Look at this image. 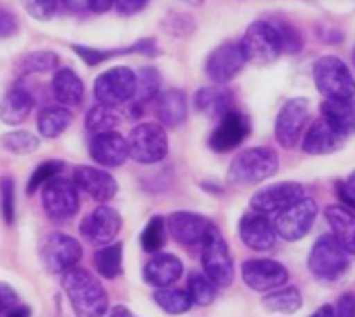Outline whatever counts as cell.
<instances>
[{
	"label": "cell",
	"mask_w": 355,
	"mask_h": 317,
	"mask_svg": "<svg viewBox=\"0 0 355 317\" xmlns=\"http://www.w3.org/2000/svg\"><path fill=\"white\" fill-rule=\"evenodd\" d=\"M23 8L37 21H50L56 15V0H21Z\"/></svg>",
	"instance_id": "obj_42"
},
{
	"label": "cell",
	"mask_w": 355,
	"mask_h": 317,
	"mask_svg": "<svg viewBox=\"0 0 355 317\" xmlns=\"http://www.w3.org/2000/svg\"><path fill=\"white\" fill-rule=\"evenodd\" d=\"M304 197H306L304 185H300V183H277V185L258 189L252 195L250 206L254 212L270 216V214H279V212L287 210L289 206H293L295 201H300Z\"/></svg>",
	"instance_id": "obj_14"
},
{
	"label": "cell",
	"mask_w": 355,
	"mask_h": 317,
	"mask_svg": "<svg viewBox=\"0 0 355 317\" xmlns=\"http://www.w3.org/2000/svg\"><path fill=\"white\" fill-rule=\"evenodd\" d=\"M277 27H279V33H281V39H283V50H287V52H297L300 48H302V37H300V33L291 27V25H287V23H277Z\"/></svg>",
	"instance_id": "obj_44"
},
{
	"label": "cell",
	"mask_w": 355,
	"mask_h": 317,
	"mask_svg": "<svg viewBox=\"0 0 355 317\" xmlns=\"http://www.w3.org/2000/svg\"><path fill=\"white\" fill-rule=\"evenodd\" d=\"M335 317H355V297L354 295H341L335 307Z\"/></svg>",
	"instance_id": "obj_48"
},
{
	"label": "cell",
	"mask_w": 355,
	"mask_h": 317,
	"mask_svg": "<svg viewBox=\"0 0 355 317\" xmlns=\"http://www.w3.org/2000/svg\"><path fill=\"white\" fill-rule=\"evenodd\" d=\"M252 127H250V118L241 112L229 110L227 114L220 116L218 127L214 129V133L210 135V147L218 154L231 152L235 147H239L248 135H250Z\"/></svg>",
	"instance_id": "obj_17"
},
{
	"label": "cell",
	"mask_w": 355,
	"mask_h": 317,
	"mask_svg": "<svg viewBox=\"0 0 355 317\" xmlns=\"http://www.w3.org/2000/svg\"><path fill=\"white\" fill-rule=\"evenodd\" d=\"M162 27H164V31H168L173 35H179V37H185V35L193 33V29H196L193 19L187 17V15H171V17L164 19Z\"/></svg>",
	"instance_id": "obj_43"
},
{
	"label": "cell",
	"mask_w": 355,
	"mask_h": 317,
	"mask_svg": "<svg viewBox=\"0 0 355 317\" xmlns=\"http://www.w3.org/2000/svg\"><path fill=\"white\" fill-rule=\"evenodd\" d=\"M156 116L162 127H179L187 118V98L185 91L173 87L156 96Z\"/></svg>",
	"instance_id": "obj_26"
},
{
	"label": "cell",
	"mask_w": 355,
	"mask_h": 317,
	"mask_svg": "<svg viewBox=\"0 0 355 317\" xmlns=\"http://www.w3.org/2000/svg\"><path fill=\"white\" fill-rule=\"evenodd\" d=\"M154 301L168 316H183L193 305V301H191V297H189L187 291H183V289H171V287L158 289L154 293Z\"/></svg>",
	"instance_id": "obj_34"
},
{
	"label": "cell",
	"mask_w": 355,
	"mask_h": 317,
	"mask_svg": "<svg viewBox=\"0 0 355 317\" xmlns=\"http://www.w3.org/2000/svg\"><path fill=\"white\" fill-rule=\"evenodd\" d=\"M239 237L245 247H250L254 251H268L275 247L279 235L266 214L252 210L250 214H245L239 220Z\"/></svg>",
	"instance_id": "obj_21"
},
{
	"label": "cell",
	"mask_w": 355,
	"mask_h": 317,
	"mask_svg": "<svg viewBox=\"0 0 355 317\" xmlns=\"http://www.w3.org/2000/svg\"><path fill=\"white\" fill-rule=\"evenodd\" d=\"M314 83L324 98H354L355 77L339 56H322L314 64Z\"/></svg>",
	"instance_id": "obj_7"
},
{
	"label": "cell",
	"mask_w": 355,
	"mask_h": 317,
	"mask_svg": "<svg viewBox=\"0 0 355 317\" xmlns=\"http://www.w3.org/2000/svg\"><path fill=\"white\" fill-rule=\"evenodd\" d=\"M141 247L148 253H158L166 243V220L162 216H152L141 230Z\"/></svg>",
	"instance_id": "obj_37"
},
{
	"label": "cell",
	"mask_w": 355,
	"mask_h": 317,
	"mask_svg": "<svg viewBox=\"0 0 355 317\" xmlns=\"http://www.w3.org/2000/svg\"><path fill=\"white\" fill-rule=\"evenodd\" d=\"M123 228V218L116 210L108 208L106 203H100L94 212H89L81 226L79 233L83 237V241H87L89 245H108L116 239V235Z\"/></svg>",
	"instance_id": "obj_13"
},
{
	"label": "cell",
	"mask_w": 355,
	"mask_h": 317,
	"mask_svg": "<svg viewBox=\"0 0 355 317\" xmlns=\"http://www.w3.org/2000/svg\"><path fill=\"white\" fill-rule=\"evenodd\" d=\"M17 29H19V25H17L15 15L2 10L0 12V37H10V35L17 33Z\"/></svg>",
	"instance_id": "obj_50"
},
{
	"label": "cell",
	"mask_w": 355,
	"mask_h": 317,
	"mask_svg": "<svg viewBox=\"0 0 355 317\" xmlns=\"http://www.w3.org/2000/svg\"><path fill=\"white\" fill-rule=\"evenodd\" d=\"M42 264L50 274H64L67 270L75 268L81 260V245L77 239L64 233H52L40 251Z\"/></svg>",
	"instance_id": "obj_12"
},
{
	"label": "cell",
	"mask_w": 355,
	"mask_h": 317,
	"mask_svg": "<svg viewBox=\"0 0 355 317\" xmlns=\"http://www.w3.org/2000/svg\"><path fill=\"white\" fill-rule=\"evenodd\" d=\"M210 226L212 222L206 216H200L193 212H175L166 218V230L177 243L185 247L202 245Z\"/></svg>",
	"instance_id": "obj_20"
},
{
	"label": "cell",
	"mask_w": 355,
	"mask_h": 317,
	"mask_svg": "<svg viewBox=\"0 0 355 317\" xmlns=\"http://www.w3.org/2000/svg\"><path fill=\"white\" fill-rule=\"evenodd\" d=\"M129 158L137 164H158L168 154V137L162 125L139 123L131 129L127 137Z\"/></svg>",
	"instance_id": "obj_5"
},
{
	"label": "cell",
	"mask_w": 355,
	"mask_h": 317,
	"mask_svg": "<svg viewBox=\"0 0 355 317\" xmlns=\"http://www.w3.org/2000/svg\"><path fill=\"white\" fill-rule=\"evenodd\" d=\"M243 282L256 293L281 289L289 280V270L275 260H248L241 266Z\"/></svg>",
	"instance_id": "obj_15"
},
{
	"label": "cell",
	"mask_w": 355,
	"mask_h": 317,
	"mask_svg": "<svg viewBox=\"0 0 355 317\" xmlns=\"http://www.w3.org/2000/svg\"><path fill=\"white\" fill-rule=\"evenodd\" d=\"M119 108H110V106H94L89 108L87 116H85V127L92 135L96 133H104V131H114V127L125 118V114H119Z\"/></svg>",
	"instance_id": "obj_35"
},
{
	"label": "cell",
	"mask_w": 355,
	"mask_h": 317,
	"mask_svg": "<svg viewBox=\"0 0 355 317\" xmlns=\"http://www.w3.org/2000/svg\"><path fill=\"white\" fill-rule=\"evenodd\" d=\"M160 85H162V77L158 73V69L154 66H144L139 73H137V79H135V91H133V98L129 100L131 104L144 108V104L156 100V96L160 93Z\"/></svg>",
	"instance_id": "obj_32"
},
{
	"label": "cell",
	"mask_w": 355,
	"mask_h": 317,
	"mask_svg": "<svg viewBox=\"0 0 355 317\" xmlns=\"http://www.w3.org/2000/svg\"><path fill=\"white\" fill-rule=\"evenodd\" d=\"M69 8H81L85 4V0H62Z\"/></svg>",
	"instance_id": "obj_55"
},
{
	"label": "cell",
	"mask_w": 355,
	"mask_h": 317,
	"mask_svg": "<svg viewBox=\"0 0 355 317\" xmlns=\"http://www.w3.org/2000/svg\"><path fill=\"white\" fill-rule=\"evenodd\" d=\"M60 58L52 50H35L25 54L19 60V71L21 73H50L58 66Z\"/></svg>",
	"instance_id": "obj_36"
},
{
	"label": "cell",
	"mask_w": 355,
	"mask_h": 317,
	"mask_svg": "<svg viewBox=\"0 0 355 317\" xmlns=\"http://www.w3.org/2000/svg\"><path fill=\"white\" fill-rule=\"evenodd\" d=\"M262 305L272 311V314H283V316H291V314H297L304 305V299H302V293L300 289L295 287H289V289H275L270 295H266L262 299Z\"/></svg>",
	"instance_id": "obj_33"
},
{
	"label": "cell",
	"mask_w": 355,
	"mask_h": 317,
	"mask_svg": "<svg viewBox=\"0 0 355 317\" xmlns=\"http://www.w3.org/2000/svg\"><path fill=\"white\" fill-rule=\"evenodd\" d=\"M202 268L204 274L218 287L227 289L235 278V264L231 257V249L223 237V233L212 224L202 241Z\"/></svg>",
	"instance_id": "obj_4"
},
{
	"label": "cell",
	"mask_w": 355,
	"mask_h": 317,
	"mask_svg": "<svg viewBox=\"0 0 355 317\" xmlns=\"http://www.w3.org/2000/svg\"><path fill=\"white\" fill-rule=\"evenodd\" d=\"M0 317H31V309L27 305H17V307H12L10 311L2 314Z\"/></svg>",
	"instance_id": "obj_52"
},
{
	"label": "cell",
	"mask_w": 355,
	"mask_h": 317,
	"mask_svg": "<svg viewBox=\"0 0 355 317\" xmlns=\"http://www.w3.org/2000/svg\"><path fill=\"white\" fill-rule=\"evenodd\" d=\"M181 2H185V4H189V6H200V4H204L206 0H181Z\"/></svg>",
	"instance_id": "obj_56"
},
{
	"label": "cell",
	"mask_w": 355,
	"mask_h": 317,
	"mask_svg": "<svg viewBox=\"0 0 355 317\" xmlns=\"http://www.w3.org/2000/svg\"><path fill=\"white\" fill-rule=\"evenodd\" d=\"M0 212L6 224L15 222L17 214V197H15V183L10 176L0 179Z\"/></svg>",
	"instance_id": "obj_41"
},
{
	"label": "cell",
	"mask_w": 355,
	"mask_h": 317,
	"mask_svg": "<svg viewBox=\"0 0 355 317\" xmlns=\"http://www.w3.org/2000/svg\"><path fill=\"white\" fill-rule=\"evenodd\" d=\"M0 143L4 150H8L10 154H17V156L33 154L40 147V139L29 131H10V133L2 135Z\"/></svg>",
	"instance_id": "obj_39"
},
{
	"label": "cell",
	"mask_w": 355,
	"mask_h": 317,
	"mask_svg": "<svg viewBox=\"0 0 355 317\" xmlns=\"http://www.w3.org/2000/svg\"><path fill=\"white\" fill-rule=\"evenodd\" d=\"M73 123V114L67 106H46L37 112V131L44 139L60 137Z\"/></svg>",
	"instance_id": "obj_30"
},
{
	"label": "cell",
	"mask_w": 355,
	"mask_h": 317,
	"mask_svg": "<svg viewBox=\"0 0 355 317\" xmlns=\"http://www.w3.org/2000/svg\"><path fill=\"white\" fill-rule=\"evenodd\" d=\"M62 291L75 317H104L108 311V295L100 280L83 268H71L60 274Z\"/></svg>",
	"instance_id": "obj_1"
},
{
	"label": "cell",
	"mask_w": 355,
	"mask_h": 317,
	"mask_svg": "<svg viewBox=\"0 0 355 317\" xmlns=\"http://www.w3.org/2000/svg\"><path fill=\"white\" fill-rule=\"evenodd\" d=\"M42 206L52 222H67L79 212V193L73 181L54 176L42 187Z\"/></svg>",
	"instance_id": "obj_8"
},
{
	"label": "cell",
	"mask_w": 355,
	"mask_h": 317,
	"mask_svg": "<svg viewBox=\"0 0 355 317\" xmlns=\"http://www.w3.org/2000/svg\"><path fill=\"white\" fill-rule=\"evenodd\" d=\"M216 284L206 276V274H191L187 280V293L191 297V301L200 307H206L210 303H214L216 299Z\"/></svg>",
	"instance_id": "obj_38"
},
{
	"label": "cell",
	"mask_w": 355,
	"mask_h": 317,
	"mask_svg": "<svg viewBox=\"0 0 355 317\" xmlns=\"http://www.w3.org/2000/svg\"><path fill=\"white\" fill-rule=\"evenodd\" d=\"M181 276H183V262L173 253H158L144 268L146 282L156 289L173 287Z\"/></svg>",
	"instance_id": "obj_23"
},
{
	"label": "cell",
	"mask_w": 355,
	"mask_h": 317,
	"mask_svg": "<svg viewBox=\"0 0 355 317\" xmlns=\"http://www.w3.org/2000/svg\"><path fill=\"white\" fill-rule=\"evenodd\" d=\"M94 266H96V272L106 280L121 276L123 274V243L102 245V249H98L94 255Z\"/></svg>",
	"instance_id": "obj_31"
},
{
	"label": "cell",
	"mask_w": 355,
	"mask_h": 317,
	"mask_svg": "<svg viewBox=\"0 0 355 317\" xmlns=\"http://www.w3.org/2000/svg\"><path fill=\"white\" fill-rule=\"evenodd\" d=\"M316 216H318L316 201L310 197H304V199L295 201L293 206H289L287 210L279 212L272 224H275V230L281 239L293 243V241L304 239L312 230Z\"/></svg>",
	"instance_id": "obj_10"
},
{
	"label": "cell",
	"mask_w": 355,
	"mask_h": 317,
	"mask_svg": "<svg viewBox=\"0 0 355 317\" xmlns=\"http://www.w3.org/2000/svg\"><path fill=\"white\" fill-rule=\"evenodd\" d=\"M231 102H233L231 91L225 85H220V83H214L210 87H202L193 96L196 110L202 112V114H208V116H223V114H227L231 110Z\"/></svg>",
	"instance_id": "obj_28"
},
{
	"label": "cell",
	"mask_w": 355,
	"mask_h": 317,
	"mask_svg": "<svg viewBox=\"0 0 355 317\" xmlns=\"http://www.w3.org/2000/svg\"><path fill=\"white\" fill-rule=\"evenodd\" d=\"M73 183L77 191H83L87 197H92L98 203L110 201L119 191L114 176L96 166H77L73 174Z\"/></svg>",
	"instance_id": "obj_18"
},
{
	"label": "cell",
	"mask_w": 355,
	"mask_h": 317,
	"mask_svg": "<svg viewBox=\"0 0 355 317\" xmlns=\"http://www.w3.org/2000/svg\"><path fill=\"white\" fill-rule=\"evenodd\" d=\"M308 120H310V102L306 98H293L285 102L275 123L277 141L287 150L295 147L302 141Z\"/></svg>",
	"instance_id": "obj_11"
},
{
	"label": "cell",
	"mask_w": 355,
	"mask_h": 317,
	"mask_svg": "<svg viewBox=\"0 0 355 317\" xmlns=\"http://www.w3.org/2000/svg\"><path fill=\"white\" fill-rule=\"evenodd\" d=\"M352 264L349 251L333 237V235H322L314 243L310 257H308V268L310 274L320 280V282H335L341 276L347 274Z\"/></svg>",
	"instance_id": "obj_3"
},
{
	"label": "cell",
	"mask_w": 355,
	"mask_h": 317,
	"mask_svg": "<svg viewBox=\"0 0 355 317\" xmlns=\"http://www.w3.org/2000/svg\"><path fill=\"white\" fill-rule=\"evenodd\" d=\"M150 0H114V6L121 15H137L148 6Z\"/></svg>",
	"instance_id": "obj_47"
},
{
	"label": "cell",
	"mask_w": 355,
	"mask_h": 317,
	"mask_svg": "<svg viewBox=\"0 0 355 317\" xmlns=\"http://www.w3.org/2000/svg\"><path fill=\"white\" fill-rule=\"evenodd\" d=\"M245 58L256 64H270L283 52V39L277 23L256 21L248 27L243 39L239 42Z\"/></svg>",
	"instance_id": "obj_6"
},
{
	"label": "cell",
	"mask_w": 355,
	"mask_h": 317,
	"mask_svg": "<svg viewBox=\"0 0 355 317\" xmlns=\"http://www.w3.org/2000/svg\"><path fill=\"white\" fill-rule=\"evenodd\" d=\"M106 317H137V316H135V314H131L125 305H116V307H112V311H110Z\"/></svg>",
	"instance_id": "obj_53"
},
{
	"label": "cell",
	"mask_w": 355,
	"mask_h": 317,
	"mask_svg": "<svg viewBox=\"0 0 355 317\" xmlns=\"http://www.w3.org/2000/svg\"><path fill=\"white\" fill-rule=\"evenodd\" d=\"M73 50L87 62V64H100V62H104V58H102V50H98V48H87V46H73Z\"/></svg>",
	"instance_id": "obj_49"
},
{
	"label": "cell",
	"mask_w": 355,
	"mask_h": 317,
	"mask_svg": "<svg viewBox=\"0 0 355 317\" xmlns=\"http://www.w3.org/2000/svg\"><path fill=\"white\" fill-rule=\"evenodd\" d=\"M89 156L96 164H100L104 168H119L129 158L127 139L116 131L96 133L89 143Z\"/></svg>",
	"instance_id": "obj_19"
},
{
	"label": "cell",
	"mask_w": 355,
	"mask_h": 317,
	"mask_svg": "<svg viewBox=\"0 0 355 317\" xmlns=\"http://www.w3.org/2000/svg\"><path fill=\"white\" fill-rule=\"evenodd\" d=\"M324 218L331 226V235L355 255V212L345 206H329L324 212Z\"/></svg>",
	"instance_id": "obj_27"
},
{
	"label": "cell",
	"mask_w": 355,
	"mask_h": 317,
	"mask_svg": "<svg viewBox=\"0 0 355 317\" xmlns=\"http://www.w3.org/2000/svg\"><path fill=\"white\" fill-rule=\"evenodd\" d=\"M345 145V135H341L339 131H335L324 118L314 123L304 141H302V150L310 156H324V154H333L337 150H341Z\"/></svg>",
	"instance_id": "obj_22"
},
{
	"label": "cell",
	"mask_w": 355,
	"mask_h": 317,
	"mask_svg": "<svg viewBox=\"0 0 355 317\" xmlns=\"http://www.w3.org/2000/svg\"><path fill=\"white\" fill-rule=\"evenodd\" d=\"M354 66H355V48H354Z\"/></svg>",
	"instance_id": "obj_57"
},
{
	"label": "cell",
	"mask_w": 355,
	"mask_h": 317,
	"mask_svg": "<svg viewBox=\"0 0 355 317\" xmlns=\"http://www.w3.org/2000/svg\"><path fill=\"white\" fill-rule=\"evenodd\" d=\"M279 170V156L270 147H250L237 154L229 166L227 179L233 187H254Z\"/></svg>",
	"instance_id": "obj_2"
},
{
	"label": "cell",
	"mask_w": 355,
	"mask_h": 317,
	"mask_svg": "<svg viewBox=\"0 0 355 317\" xmlns=\"http://www.w3.org/2000/svg\"><path fill=\"white\" fill-rule=\"evenodd\" d=\"M339 197L343 199L341 206L349 208V210H355V170L347 176L345 183H339Z\"/></svg>",
	"instance_id": "obj_46"
},
{
	"label": "cell",
	"mask_w": 355,
	"mask_h": 317,
	"mask_svg": "<svg viewBox=\"0 0 355 317\" xmlns=\"http://www.w3.org/2000/svg\"><path fill=\"white\" fill-rule=\"evenodd\" d=\"M17 305H19V295H17V291H15L10 284L0 282V316L6 314V311H10V309L17 307Z\"/></svg>",
	"instance_id": "obj_45"
},
{
	"label": "cell",
	"mask_w": 355,
	"mask_h": 317,
	"mask_svg": "<svg viewBox=\"0 0 355 317\" xmlns=\"http://www.w3.org/2000/svg\"><path fill=\"white\" fill-rule=\"evenodd\" d=\"M85 6L94 12H106L114 6V0H85Z\"/></svg>",
	"instance_id": "obj_51"
},
{
	"label": "cell",
	"mask_w": 355,
	"mask_h": 317,
	"mask_svg": "<svg viewBox=\"0 0 355 317\" xmlns=\"http://www.w3.org/2000/svg\"><path fill=\"white\" fill-rule=\"evenodd\" d=\"M310 317H335V307L333 305H322V307H318Z\"/></svg>",
	"instance_id": "obj_54"
},
{
	"label": "cell",
	"mask_w": 355,
	"mask_h": 317,
	"mask_svg": "<svg viewBox=\"0 0 355 317\" xmlns=\"http://www.w3.org/2000/svg\"><path fill=\"white\" fill-rule=\"evenodd\" d=\"M52 93L60 106L75 108L85 98V85L73 69H58L52 77Z\"/></svg>",
	"instance_id": "obj_25"
},
{
	"label": "cell",
	"mask_w": 355,
	"mask_h": 317,
	"mask_svg": "<svg viewBox=\"0 0 355 317\" xmlns=\"http://www.w3.org/2000/svg\"><path fill=\"white\" fill-rule=\"evenodd\" d=\"M137 75L129 66H114L104 71L94 81V96L98 104L119 108L133 98Z\"/></svg>",
	"instance_id": "obj_9"
},
{
	"label": "cell",
	"mask_w": 355,
	"mask_h": 317,
	"mask_svg": "<svg viewBox=\"0 0 355 317\" xmlns=\"http://www.w3.org/2000/svg\"><path fill=\"white\" fill-rule=\"evenodd\" d=\"M322 118L341 135L349 137L355 133V100L354 98H327L320 104Z\"/></svg>",
	"instance_id": "obj_24"
},
{
	"label": "cell",
	"mask_w": 355,
	"mask_h": 317,
	"mask_svg": "<svg viewBox=\"0 0 355 317\" xmlns=\"http://www.w3.org/2000/svg\"><path fill=\"white\" fill-rule=\"evenodd\" d=\"M62 168H64V164L60 162V160H46V162H42L35 170H33V174H31V179H29V183H27V193L31 195V193H35L40 187H44L48 181H52L54 176H58L60 172H62Z\"/></svg>",
	"instance_id": "obj_40"
},
{
	"label": "cell",
	"mask_w": 355,
	"mask_h": 317,
	"mask_svg": "<svg viewBox=\"0 0 355 317\" xmlns=\"http://www.w3.org/2000/svg\"><path fill=\"white\" fill-rule=\"evenodd\" d=\"M33 108V98L23 87H12L0 102V120L4 125H21Z\"/></svg>",
	"instance_id": "obj_29"
},
{
	"label": "cell",
	"mask_w": 355,
	"mask_h": 317,
	"mask_svg": "<svg viewBox=\"0 0 355 317\" xmlns=\"http://www.w3.org/2000/svg\"><path fill=\"white\" fill-rule=\"evenodd\" d=\"M245 62H248V58L241 50V44L227 42L210 52V56L206 60V75L214 83L225 85L241 73Z\"/></svg>",
	"instance_id": "obj_16"
}]
</instances>
